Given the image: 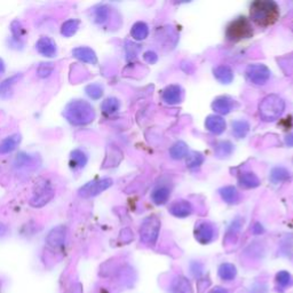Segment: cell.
I'll return each mask as SVG.
<instances>
[{
    "instance_id": "obj_30",
    "label": "cell",
    "mask_w": 293,
    "mask_h": 293,
    "mask_svg": "<svg viewBox=\"0 0 293 293\" xmlns=\"http://www.w3.org/2000/svg\"><path fill=\"white\" fill-rule=\"evenodd\" d=\"M214 151L218 157H228L234 151V144L229 141H220L215 144Z\"/></svg>"
},
{
    "instance_id": "obj_42",
    "label": "cell",
    "mask_w": 293,
    "mask_h": 293,
    "mask_svg": "<svg viewBox=\"0 0 293 293\" xmlns=\"http://www.w3.org/2000/svg\"><path fill=\"white\" fill-rule=\"evenodd\" d=\"M285 143H286V146H288V147H293V133H290L288 135H286Z\"/></svg>"
},
{
    "instance_id": "obj_26",
    "label": "cell",
    "mask_w": 293,
    "mask_h": 293,
    "mask_svg": "<svg viewBox=\"0 0 293 293\" xmlns=\"http://www.w3.org/2000/svg\"><path fill=\"white\" fill-rule=\"evenodd\" d=\"M131 35L135 40H143L149 35V28L144 22H136L132 27Z\"/></svg>"
},
{
    "instance_id": "obj_40",
    "label": "cell",
    "mask_w": 293,
    "mask_h": 293,
    "mask_svg": "<svg viewBox=\"0 0 293 293\" xmlns=\"http://www.w3.org/2000/svg\"><path fill=\"white\" fill-rule=\"evenodd\" d=\"M252 232H253L254 235H261V234H263L264 229H263V227L261 226V223H259V222L254 223L253 228H252Z\"/></svg>"
},
{
    "instance_id": "obj_8",
    "label": "cell",
    "mask_w": 293,
    "mask_h": 293,
    "mask_svg": "<svg viewBox=\"0 0 293 293\" xmlns=\"http://www.w3.org/2000/svg\"><path fill=\"white\" fill-rule=\"evenodd\" d=\"M270 70L264 64H251L246 69L248 82L254 85H264L270 78Z\"/></svg>"
},
{
    "instance_id": "obj_28",
    "label": "cell",
    "mask_w": 293,
    "mask_h": 293,
    "mask_svg": "<svg viewBox=\"0 0 293 293\" xmlns=\"http://www.w3.org/2000/svg\"><path fill=\"white\" fill-rule=\"evenodd\" d=\"M21 77H22V75L18 74V75L12 76L11 78H7L6 80H4V82L0 84V96H2V98H8V95H10L12 90H13V86Z\"/></svg>"
},
{
    "instance_id": "obj_41",
    "label": "cell",
    "mask_w": 293,
    "mask_h": 293,
    "mask_svg": "<svg viewBox=\"0 0 293 293\" xmlns=\"http://www.w3.org/2000/svg\"><path fill=\"white\" fill-rule=\"evenodd\" d=\"M208 293H230L229 291L227 290V288H223V287H220V286H218V287H214V288H212V290L208 292Z\"/></svg>"
},
{
    "instance_id": "obj_32",
    "label": "cell",
    "mask_w": 293,
    "mask_h": 293,
    "mask_svg": "<svg viewBox=\"0 0 293 293\" xmlns=\"http://www.w3.org/2000/svg\"><path fill=\"white\" fill-rule=\"evenodd\" d=\"M101 108H102L103 114L112 115V114H115V112L118 111L119 101L115 98H109V99H107L106 101H103Z\"/></svg>"
},
{
    "instance_id": "obj_21",
    "label": "cell",
    "mask_w": 293,
    "mask_h": 293,
    "mask_svg": "<svg viewBox=\"0 0 293 293\" xmlns=\"http://www.w3.org/2000/svg\"><path fill=\"white\" fill-rule=\"evenodd\" d=\"M214 77L219 80L221 84H230L234 79V72H232L231 68L228 66H219L216 67L214 71Z\"/></svg>"
},
{
    "instance_id": "obj_1",
    "label": "cell",
    "mask_w": 293,
    "mask_h": 293,
    "mask_svg": "<svg viewBox=\"0 0 293 293\" xmlns=\"http://www.w3.org/2000/svg\"><path fill=\"white\" fill-rule=\"evenodd\" d=\"M251 20L259 27H269L279 18V7L271 0H256L250 10Z\"/></svg>"
},
{
    "instance_id": "obj_15",
    "label": "cell",
    "mask_w": 293,
    "mask_h": 293,
    "mask_svg": "<svg viewBox=\"0 0 293 293\" xmlns=\"http://www.w3.org/2000/svg\"><path fill=\"white\" fill-rule=\"evenodd\" d=\"M234 108V100L228 96H220L212 103V109L219 115H228Z\"/></svg>"
},
{
    "instance_id": "obj_35",
    "label": "cell",
    "mask_w": 293,
    "mask_h": 293,
    "mask_svg": "<svg viewBox=\"0 0 293 293\" xmlns=\"http://www.w3.org/2000/svg\"><path fill=\"white\" fill-rule=\"evenodd\" d=\"M276 283H277L280 287H286L293 284V278L290 272L282 270L277 272V275H276Z\"/></svg>"
},
{
    "instance_id": "obj_3",
    "label": "cell",
    "mask_w": 293,
    "mask_h": 293,
    "mask_svg": "<svg viewBox=\"0 0 293 293\" xmlns=\"http://www.w3.org/2000/svg\"><path fill=\"white\" fill-rule=\"evenodd\" d=\"M285 110V102L276 94L268 95L259 106V114L264 122H274L283 115Z\"/></svg>"
},
{
    "instance_id": "obj_25",
    "label": "cell",
    "mask_w": 293,
    "mask_h": 293,
    "mask_svg": "<svg viewBox=\"0 0 293 293\" xmlns=\"http://www.w3.org/2000/svg\"><path fill=\"white\" fill-rule=\"evenodd\" d=\"M290 176H291L290 171L283 166L274 167L270 172V180H271V182H274V183H279V182L286 181V180H288Z\"/></svg>"
},
{
    "instance_id": "obj_23",
    "label": "cell",
    "mask_w": 293,
    "mask_h": 293,
    "mask_svg": "<svg viewBox=\"0 0 293 293\" xmlns=\"http://www.w3.org/2000/svg\"><path fill=\"white\" fill-rule=\"evenodd\" d=\"M220 196L227 204H236L239 200V194L234 186H226L219 190Z\"/></svg>"
},
{
    "instance_id": "obj_7",
    "label": "cell",
    "mask_w": 293,
    "mask_h": 293,
    "mask_svg": "<svg viewBox=\"0 0 293 293\" xmlns=\"http://www.w3.org/2000/svg\"><path fill=\"white\" fill-rule=\"evenodd\" d=\"M112 186V180L109 178H104L100 180H94L86 183L79 189V196L84 198L94 197V196L101 194L102 191L107 190L108 188Z\"/></svg>"
},
{
    "instance_id": "obj_4",
    "label": "cell",
    "mask_w": 293,
    "mask_h": 293,
    "mask_svg": "<svg viewBox=\"0 0 293 293\" xmlns=\"http://www.w3.org/2000/svg\"><path fill=\"white\" fill-rule=\"evenodd\" d=\"M253 29L250 21L244 16L237 18L229 23L226 30V37L231 42H240V40L252 37Z\"/></svg>"
},
{
    "instance_id": "obj_11",
    "label": "cell",
    "mask_w": 293,
    "mask_h": 293,
    "mask_svg": "<svg viewBox=\"0 0 293 293\" xmlns=\"http://www.w3.org/2000/svg\"><path fill=\"white\" fill-rule=\"evenodd\" d=\"M36 48H37L38 53L42 54L46 58H53L56 54V44L52 38L47 37V36H43L36 44Z\"/></svg>"
},
{
    "instance_id": "obj_34",
    "label": "cell",
    "mask_w": 293,
    "mask_h": 293,
    "mask_svg": "<svg viewBox=\"0 0 293 293\" xmlns=\"http://www.w3.org/2000/svg\"><path fill=\"white\" fill-rule=\"evenodd\" d=\"M204 162V156L199 152H191V154H188L187 156V166L190 168V170H195V168H198L202 165Z\"/></svg>"
},
{
    "instance_id": "obj_6",
    "label": "cell",
    "mask_w": 293,
    "mask_h": 293,
    "mask_svg": "<svg viewBox=\"0 0 293 293\" xmlns=\"http://www.w3.org/2000/svg\"><path fill=\"white\" fill-rule=\"evenodd\" d=\"M160 229V221L157 216L151 215L142 222L141 229H140V238L141 242L146 245H155L156 240L158 238Z\"/></svg>"
},
{
    "instance_id": "obj_39",
    "label": "cell",
    "mask_w": 293,
    "mask_h": 293,
    "mask_svg": "<svg viewBox=\"0 0 293 293\" xmlns=\"http://www.w3.org/2000/svg\"><path fill=\"white\" fill-rule=\"evenodd\" d=\"M143 58L148 63H150V64H154V63H156V61H157V55H156V53H154V52H151V51L146 52Z\"/></svg>"
},
{
    "instance_id": "obj_29",
    "label": "cell",
    "mask_w": 293,
    "mask_h": 293,
    "mask_svg": "<svg viewBox=\"0 0 293 293\" xmlns=\"http://www.w3.org/2000/svg\"><path fill=\"white\" fill-rule=\"evenodd\" d=\"M250 131V124L246 120H235L232 123V133L237 139L245 138Z\"/></svg>"
},
{
    "instance_id": "obj_37",
    "label": "cell",
    "mask_w": 293,
    "mask_h": 293,
    "mask_svg": "<svg viewBox=\"0 0 293 293\" xmlns=\"http://www.w3.org/2000/svg\"><path fill=\"white\" fill-rule=\"evenodd\" d=\"M54 70V66L52 63H42L38 68L37 74L40 78H46L51 76L52 72Z\"/></svg>"
},
{
    "instance_id": "obj_36",
    "label": "cell",
    "mask_w": 293,
    "mask_h": 293,
    "mask_svg": "<svg viewBox=\"0 0 293 293\" xmlns=\"http://www.w3.org/2000/svg\"><path fill=\"white\" fill-rule=\"evenodd\" d=\"M86 93L93 100H99L103 95V88L99 84H92L86 87Z\"/></svg>"
},
{
    "instance_id": "obj_10",
    "label": "cell",
    "mask_w": 293,
    "mask_h": 293,
    "mask_svg": "<svg viewBox=\"0 0 293 293\" xmlns=\"http://www.w3.org/2000/svg\"><path fill=\"white\" fill-rule=\"evenodd\" d=\"M66 236H67L66 227L59 226L56 228H53L47 236V244L53 248L62 247L64 245V242H66Z\"/></svg>"
},
{
    "instance_id": "obj_43",
    "label": "cell",
    "mask_w": 293,
    "mask_h": 293,
    "mask_svg": "<svg viewBox=\"0 0 293 293\" xmlns=\"http://www.w3.org/2000/svg\"><path fill=\"white\" fill-rule=\"evenodd\" d=\"M4 71H5V64H4L3 60L0 59V74H3Z\"/></svg>"
},
{
    "instance_id": "obj_5",
    "label": "cell",
    "mask_w": 293,
    "mask_h": 293,
    "mask_svg": "<svg viewBox=\"0 0 293 293\" xmlns=\"http://www.w3.org/2000/svg\"><path fill=\"white\" fill-rule=\"evenodd\" d=\"M54 197V190L51 183L46 179H39L36 182L34 196L30 200V204L34 207H42Z\"/></svg>"
},
{
    "instance_id": "obj_13",
    "label": "cell",
    "mask_w": 293,
    "mask_h": 293,
    "mask_svg": "<svg viewBox=\"0 0 293 293\" xmlns=\"http://www.w3.org/2000/svg\"><path fill=\"white\" fill-rule=\"evenodd\" d=\"M205 127L208 132L215 135L221 134L226 130V120L221 116L211 115L205 120Z\"/></svg>"
},
{
    "instance_id": "obj_9",
    "label": "cell",
    "mask_w": 293,
    "mask_h": 293,
    "mask_svg": "<svg viewBox=\"0 0 293 293\" xmlns=\"http://www.w3.org/2000/svg\"><path fill=\"white\" fill-rule=\"evenodd\" d=\"M194 234L200 244H208L214 239L215 228L211 222L202 221L196 224Z\"/></svg>"
},
{
    "instance_id": "obj_19",
    "label": "cell",
    "mask_w": 293,
    "mask_h": 293,
    "mask_svg": "<svg viewBox=\"0 0 293 293\" xmlns=\"http://www.w3.org/2000/svg\"><path fill=\"white\" fill-rule=\"evenodd\" d=\"M238 183L244 188L251 189V188H256L260 184V180L253 172L244 171L238 175Z\"/></svg>"
},
{
    "instance_id": "obj_24",
    "label": "cell",
    "mask_w": 293,
    "mask_h": 293,
    "mask_svg": "<svg viewBox=\"0 0 293 293\" xmlns=\"http://www.w3.org/2000/svg\"><path fill=\"white\" fill-rule=\"evenodd\" d=\"M218 274L219 277L223 280H232L237 275V269L232 263H222L220 264Z\"/></svg>"
},
{
    "instance_id": "obj_31",
    "label": "cell",
    "mask_w": 293,
    "mask_h": 293,
    "mask_svg": "<svg viewBox=\"0 0 293 293\" xmlns=\"http://www.w3.org/2000/svg\"><path fill=\"white\" fill-rule=\"evenodd\" d=\"M79 28V21L78 20H75V19H71V20H68L63 23L62 26V29H61V34L63 36H66V37H71L72 35H75L76 32H77Z\"/></svg>"
},
{
    "instance_id": "obj_17",
    "label": "cell",
    "mask_w": 293,
    "mask_h": 293,
    "mask_svg": "<svg viewBox=\"0 0 293 293\" xmlns=\"http://www.w3.org/2000/svg\"><path fill=\"white\" fill-rule=\"evenodd\" d=\"M75 58H77L82 62L90 63V64H96L98 63V58L94 53L93 50H91L90 47H77L72 51Z\"/></svg>"
},
{
    "instance_id": "obj_27",
    "label": "cell",
    "mask_w": 293,
    "mask_h": 293,
    "mask_svg": "<svg viewBox=\"0 0 293 293\" xmlns=\"http://www.w3.org/2000/svg\"><path fill=\"white\" fill-rule=\"evenodd\" d=\"M170 156L173 159H182L188 156V146L182 141L175 142L173 146L170 148Z\"/></svg>"
},
{
    "instance_id": "obj_22",
    "label": "cell",
    "mask_w": 293,
    "mask_h": 293,
    "mask_svg": "<svg viewBox=\"0 0 293 293\" xmlns=\"http://www.w3.org/2000/svg\"><path fill=\"white\" fill-rule=\"evenodd\" d=\"M87 155L85 152L79 150V149H76L71 152V156H70V167L72 170H79V168H83L84 166L87 164Z\"/></svg>"
},
{
    "instance_id": "obj_18",
    "label": "cell",
    "mask_w": 293,
    "mask_h": 293,
    "mask_svg": "<svg viewBox=\"0 0 293 293\" xmlns=\"http://www.w3.org/2000/svg\"><path fill=\"white\" fill-rule=\"evenodd\" d=\"M170 194V188L165 186V184H162V186L156 187L154 191L151 192V199L156 205H163V204H165L168 200Z\"/></svg>"
},
{
    "instance_id": "obj_20",
    "label": "cell",
    "mask_w": 293,
    "mask_h": 293,
    "mask_svg": "<svg viewBox=\"0 0 293 293\" xmlns=\"http://www.w3.org/2000/svg\"><path fill=\"white\" fill-rule=\"evenodd\" d=\"M20 142H21V135L19 134L11 135L5 140H3L2 143H0V155H6L14 151Z\"/></svg>"
},
{
    "instance_id": "obj_16",
    "label": "cell",
    "mask_w": 293,
    "mask_h": 293,
    "mask_svg": "<svg viewBox=\"0 0 293 293\" xmlns=\"http://www.w3.org/2000/svg\"><path fill=\"white\" fill-rule=\"evenodd\" d=\"M171 293H194L189 280L184 276H176L170 286Z\"/></svg>"
},
{
    "instance_id": "obj_12",
    "label": "cell",
    "mask_w": 293,
    "mask_h": 293,
    "mask_svg": "<svg viewBox=\"0 0 293 293\" xmlns=\"http://www.w3.org/2000/svg\"><path fill=\"white\" fill-rule=\"evenodd\" d=\"M163 101L170 104V106H175L181 102L182 100V88L178 85H170L163 91L162 94Z\"/></svg>"
},
{
    "instance_id": "obj_38",
    "label": "cell",
    "mask_w": 293,
    "mask_h": 293,
    "mask_svg": "<svg viewBox=\"0 0 293 293\" xmlns=\"http://www.w3.org/2000/svg\"><path fill=\"white\" fill-rule=\"evenodd\" d=\"M190 269L195 277H200V275L203 274V264L199 262H192Z\"/></svg>"
},
{
    "instance_id": "obj_33",
    "label": "cell",
    "mask_w": 293,
    "mask_h": 293,
    "mask_svg": "<svg viewBox=\"0 0 293 293\" xmlns=\"http://www.w3.org/2000/svg\"><path fill=\"white\" fill-rule=\"evenodd\" d=\"M93 16L96 23L102 24L109 18V8L104 5H100L93 11Z\"/></svg>"
},
{
    "instance_id": "obj_14",
    "label": "cell",
    "mask_w": 293,
    "mask_h": 293,
    "mask_svg": "<svg viewBox=\"0 0 293 293\" xmlns=\"http://www.w3.org/2000/svg\"><path fill=\"white\" fill-rule=\"evenodd\" d=\"M170 212L175 218H187V216H189L192 213V205L188 200H178V202L172 204Z\"/></svg>"
},
{
    "instance_id": "obj_2",
    "label": "cell",
    "mask_w": 293,
    "mask_h": 293,
    "mask_svg": "<svg viewBox=\"0 0 293 293\" xmlns=\"http://www.w3.org/2000/svg\"><path fill=\"white\" fill-rule=\"evenodd\" d=\"M63 115L72 125H87L93 122L95 117L93 107L82 100L72 101L68 104Z\"/></svg>"
}]
</instances>
